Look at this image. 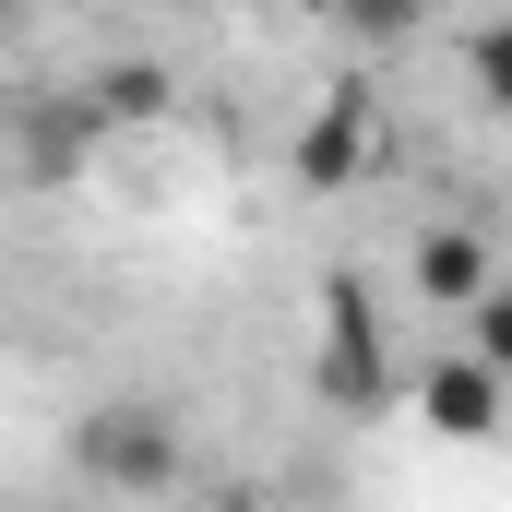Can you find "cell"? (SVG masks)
<instances>
[{
	"instance_id": "1",
	"label": "cell",
	"mask_w": 512,
	"mask_h": 512,
	"mask_svg": "<svg viewBox=\"0 0 512 512\" xmlns=\"http://www.w3.org/2000/svg\"><path fill=\"white\" fill-rule=\"evenodd\" d=\"M72 453H84V477L120 489V501H155V489L191 477V441H179V417H155V405H96Z\"/></svg>"
},
{
	"instance_id": "2",
	"label": "cell",
	"mask_w": 512,
	"mask_h": 512,
	"mask_svg": "<svg viewBox=\"0 0 512 512\" xmlns=\"http://www.w3.org/2000/svg\"><path fill=\"white\" fill-rule=\"evenodd\" d=\"M322 393H334V405H382V393H393V370H382V310H370L358 274L322 286Z\"/></svg>"
},
{
	"instance_id": "3",
	"label": "cell",
	"mask_w": 512,
	"mask_h": 512,
	"mask_svg": "<svg viewBox=\"0 0 512 512\" xmlns=\"http://www.w3.org/2000/svg\"><path fill=\"white\" fill-rule=\"evenodd\" d=\"M405 405L441 429V441H501V417H512V382L477 358V346H453V358H429L417 382H405Z\"/></svg>"
},
{
	"instance_id": "4",
	"label": "cell",
	"mask_w": 512,
	"mask_h": 512,
	"mask_svg": "<svg viewBox=\"0 0 512 512\" xmlns=\"http://www.w3.org/2000/svg\"><path fill=\"white\" fill-rule=\"evenodd\" d=\"M405 286L429 298V310H477L489 286H501V262L477 227H417V251H405Z\"/></svg>"
},
{
	"instance_id": "5",
	"label": "cell",
	"mask_w": 512,
	"mask_h": 512,
	"mask_svg": "<svg viewBox=\"0 0 512 512\" xmlns=\"http://www.w3.org/2000/svg\"><path fill=\"white\" fill-rule=\"evenodd\" d=\"M358 155H370V96H334L322 120L298 131V191H346Z\"/></svg>"
},
{
	"instance_id": "6",
	"label": "cell",
	"mask_w": 512,
	"mask_h": 512,
	"mask_svg": "<svg viewBox=\"0 0 512 512\" xmlns=\"http://www.w3.org/2000/svg\"><path fill=\"white\" fill-rule=\"evenodd\" d=\"M96 120H120V131H143V120H167V72L155 60H120V72H96V96H84Z\"/></svg>"
},
{
	"instance_id": "7",
	"label": "cell",
	"mask_w": 512,
	"mask_h": 512,
	"mask_svg": "<svg viewBox=\"0 0 512 512\" xmlns=\"http://www.w3.org/2000/svg\"><path fill=\"white\" fill-rule=\"evenodd\" d=\"M465 84H477V96L512 120V12H489V24L465 36Z\"/></svg>"
},
{
	"instance_id": "8",
	"label": "cell",
	"mask_w": 512,
	"mask_h": 512,
	"mask_svg": "<svg viewBox=\"0 0 512 512\" xmlns=\"http://www.w3.org/2000/svg\"><path fill=\"white\" fill-rule=\"evenodd\" d=\"M465 346H477V358H489V370L512 382V286H489V298L465 310Z\"/></svg>"
},
{
	"instance_id": "9",
	"label": "cell",
	"mask_w": 512,
	"mask_h": 512,
	"mask_svg": "<svg viewBox=\"0 0 512 512\" xmlns=\"http://www.w3.org/2000/svg\"><path fill=\"white\" fill-rule=\"evenodd\" d=\"M417 12H429V0H346V24H358V36H417Z\"/></svg>"
},
{
	"instance_id": "10",
	"label": "cell",
	"mask_w": 512,
	"mask_h": 512,
	"mask_svg": "<svg viewBox=\"0 0 512 512\" xmlns=\"http://www.w3.org/2000/svg\"><path fill=\"white\" fill-rule=\"evenodd\" d=\"M179 512H274V501H262V489H191Z\"/></svg>"
},
{
	"instance_id": "11",
	"label": "cell",
	"mask_w": 512,
	"mask_h": 512,
	"mask_svg": "<svg viewBox=\"0 0 512 512\" xmlns=\"http://www.w3.org/2000/svg\"><path fill=\"white\" fill-rule=\"evenodd\" d=\"M24 512H36V501H24Z\"/></svg>"
}]
</instances>
